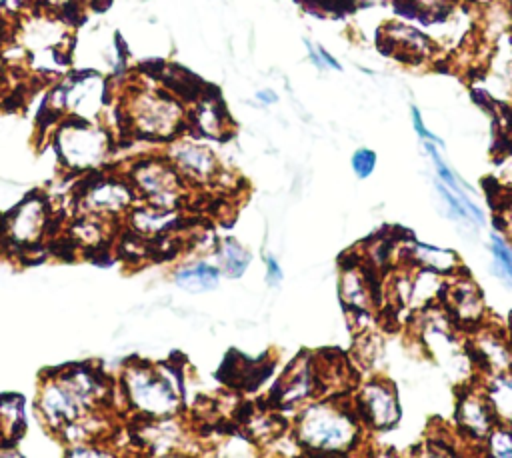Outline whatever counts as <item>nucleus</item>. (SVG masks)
Here are the masks:
<instances>
[{
    "mask_svg": "<svg viewBox=\"0 0 512 458\" xmlns=\"http://www.w3.org/2000/svg\"><path fill=\"white\" fill-rule=\"evenodd\" d=\"M112 388L106 374L94 364H70L52 370L38 386L36 410L44 426L56 436L70 424L94 414L104 412Z\"/></svg>",
    "mask_w": 512,
    "mask_h": 458,
    "instance_id": "1",
    "label": "nucleus"
},
{
    "mask_svg": "<svg viewBox=\"0 0 512 458\" xmlns=\"http://www.w3.org/2000/svg\"><path fill=\"white\" fill-rule=\"evenodd\" d=\"M352 396H324L296 410L292 436L308 454H350L362 438Z\"/></svg>",
    "mask_w": 512,
    "mask_h": 458,
    "instance_id": "2",
    "label": "nucleus"
},
{
    "mask_svg": "<svg viewBox=\"0 0 512 458\" xmlns=\"http://www.w3.org/2000/svg\"><path fill=\"white\" fill-rule=\"evenodd\" d=\"M122 130L144 142H170L188 132V104L168 88L132 84L118 104Z\"/></svg>",
    "mask_w": 512,
    "mask_h": 458,
    "instance_id": "3",
    "label": "nucleus"
},
{
    "mask_svg": "<svg viewBox=\"0 0 512 458\" xmlns=\"http://www.w3.org/2000/svg\"><path fill=\"white\" fill-rule=\"evenodd\" d=\"M180 368L170 362L130 360L118 380L120 396L136 418L178 416L184 406V382Z\"/></svg>",
    "mask_w": 512,
    "mask_h": 458,
    "instance_id": "4",
    "label": "nucleus"
},
{
    "mask_svg": "<svg viewBox=\"0 0 512 458\" xmlns=\"http://www.w3.org/2000/svg\"><path fill=\"white\" fill-rule=\"evenodd\" d=\"M16 44L36 74L60 76L70 68V20L48 12H24L16 30Z\"/></svg>",
    "mask_w": 512,
    "mask_h": 458,
    "instance_id": "5",
    "label": "nucleus"
},
{
    "mask_svg": "<svg viewBox=\"0 0 512 458\" xmlns=\"http://www.w3.org/2000/svg\"><path fill=\"white\" fill-rule=\"evenodd\" d=\"M52 146L64 170L88 174L110 160L114 136L100 120L64 116L52 128Z\"/></svg>",
    "mask_w": 512,
    "mask_h": 458,
    "instance_id": "6",
    "label": "nucleus"
},
{
    "mask_svg": "<svg viewBox=\"0 0 512 458\" xmlns=\"http://www.w3.org/2000/svg\"><path fill=\"white\" fill-rule=\"evenodd\" d=\"M108 104V82L98 72H74L62 76L48 96L40 116H48V124H54L64 116L100 120Z\"/></svg>",
    "mask_w": 512,
    "mask_h": 458,
    "instance_id": "7",
    "label": "nucleus"
},
{
    "mask_svg": "<svg viewBox=\"0 0 512 458\" xmlns=\"http://www.w3.org/2000/svg\"><path fill=\"white\" fill-rule=\"evenodd\" d=\"M126 178L134 186L140 202L162 208H180L186 202L190 184L164 156V152L136 158L128 166Z\"/></svg>",
    "mask_w": 512,
    "mask_h": 458,
    "instance_id": "8",
    "label": "nucleus"
},
{
    "mask_svg": "<svg viewBox=\"0 0 512 458\" xmlns=\"http://www.w3.org/2000/svg\"><path fill=\"white\" fill-rule=\"evenodd\" d=\"M76 208L80 214H96L102 218L126 216L128 210L138 202V194L130 180L112 172H88L74 194Z\"/></svg>",
    "mask_w": 512,
    "mask_h": 458,
    "instance_id": "9",
    "label": "nucleus"
},
{
    "mask_svg": "<svg viewBox=\"0 0 512 458\" xmlns=\"http://www.w3.org/2000/svg\"><path fill=\"white\" fill-rule=\"evenodd\" d=\"M52 226V206L42 192H30L14 208L2 214L0 240L14 252L38 248Z\"/></svg>",
    "mask_w": 512,
    "mask_h": 458,
    "instance_id": "10",
    "label": "nucleus"
},
{
    "mask_svg": "<svg viewBox=\"0 0 512 458\" xmlns=\"http://www.w3.org/2000/svg\"><path fill=\"white\" fill-rule=\"evenodd\" d=\"M164 156L190 186H208L222 174L216 152L196 136H178L166 142Z\"/></svg>",
    "mask_w": 512,
    "mask_h": 458,
    "instance_id": "11",
    "label": "nucleus"
},
{
    "mask_svg": "<svg viewBox=\"0 0 512 458\" xmlns=\"http://www.w3.org/2000/svg\"><path fill=\"white\" fill-rule=\"evenodd\" d=\"M354 410L364 428L392 430L400 422L396 386L388 378H370L352 396Z\"/></svg>",
    "mask_w": 512,
    "mask_h": 458,
    "instance_id": "12",
    "label": "nucleus"
},
{
    "mask_svg": "<svg viewBox=\"0 0 512 458\" xmlns=\"http://www.w3.org/2000/svg\"><path fill=\"white\" fill-rule=\"evenodd\" d=\"M316 398H320V392L314 372V356L302 352L286 366L270 390L268 402L274 410H300Z\"/></svg>",
    "mask_w": 512,
    "mask_h": 458,
    "instance_id": "13",
    "label": "nucleus"
},
{
    "mask_svg": "<svg viewBox=\"0 0 512 458\" xmlns=\"http://www.w3.org/2000/svg\"><path fill=\"white\" fill-rule=\"evenodd\" d=\"M378 48L406 64L430 62L438 52L436 42L424 30L400 20H390L378 30Z\"/></svg>",
    "mask_w": 512,
    "mask_h": 458,
    "instance_id": "14",
    "label": "nucleus"
},
{
    "mask_svg": "<svg viewBox=\"0 0 512 458\" xmlns=\"http://www.w3.org/2000/svg\"><path fill=\"white\" fill-rule=\"evenodd\" d=\"M234 130V122L222 102L218 90L206 88L188 104V132L204 140H226Z\"/></svg>",
    "mask_w": 512,
    "mask_h": 458,
    "instance_id": "15",
    "label": "nucleus"
},
{
    "mask_svg": "<svg viewBox=\"0 0 512 458\" xmlns=\"http://www.w3.org/2000/svg\"><path fill=\"white\" fill-rule=\"evenodd\" d=\"M442 296V306L450 320L462 326H480L484 318V298L480 288L468 278L466 270L448 276Z\"/></svg>",
    "mask_w": 512,
    "mask_h": 458,
    "instance_id": "16",
    "label": "nucleus"
},
{
    "mask_svg": "<svg viewBox=\"0 0 512 458\" xmlns=\"http://www.w3.org/2000/svg\"><path fill=\"white\" fill-rule=\"evenodd\" d=\"M456 422H458L460 432L468 440L484 444L490 430L498 424V418H496V412H494L482 386L480 388L468 386L458 396Z\"/></svg>",
    "mask_w": 512,
    "mask_h": 458,
    "instance_id": "17",
    "label": "nucleus"
},
{
    "mask_svg": "<svg viewBox=\"0 0 512 458\" xmlns=\"http://www.w3.org/2000/svg\"><path fill=\"white\" fill-rule=\"evenodd\" d=\"M180 222V208H162L140 200L126 214V224L130 232L140 238H162L170 230L180 226Z\"/></svg>",
    "mask_w": 512,
    "mask_h": 458,
    "instance_id": "18",
    "label": "nucleus"
},
{
    "mask_svg": "<svg viewBox=\"0 0 512 458\" xmlns=\"http://www.w3.org/2000/svg\"><path fill=\"white\" fill-rule=\"evenodd\" d=\"M140 418V416H138ZM138 440L140 446H148L154 454H176L186 446V430L178 422V416L168 418H140Z\"/></svg>",
    "mask_w": 512,
    "mask_h": 458,
    "instance_id": "19",
    "label": "nucleus"
},
{
    "mask_svg": "<svg viewBox=\"0 0 512 458\" xmlns=\"http://www.w3.org/2000/svg\"><path fill=\"white\" fill-rule=\"evenodd\" d=\"M242 362H224L218 376L224 378V382H228L230 386L238 388V390H246L252 392L256 390L274 370V360L268 358H258V360H248L244 356H240Z\"/></svg>",
    "mask_w": 512,
    "mask_h": 458,
    "instance_id": "20",
    "label": "nucleus"
},
{
    "mask_svg": "<svg viewBox=\"0 0 512 458\" xmlns=\"http://www.w3.org/2000/svg\"><path fill=\"white\" fill-rule=\"evenodd\" d=\"M222 270L218 268V264H210L206 260H196L190 264L180 266L174 272V282L192 294H200V292H208L214 290L218 286Z\"/></svg>",
    "mask_w": 512,
    "mask_h": 458,
    "instance_id": "21",
    "label": "nucleus"
},
{
    "mask_svg": "<svg viewBox=\"0 0 512 458\" xmlns=\"http://www.w3.org/2000/svg\"><path fill=\"white\" fill-rule=\"evenodd\" d=\"M26 430L24 400L20 394H0V444L10 446Z\"/></svg>",
    "mask_w": 512,
    "mask_h": 458,
    "instance_id": "22",
    "label": "nucleus"
},
{
    "mask_svg": "<svg viewBox=\"0 0 512 458\" xmlns=\"http://www.w3.org/2000/svg\"><path fill=\"white\" fill-rule=\"evenodd\" d=\"M498 422L512 424V370L496 372L490 380L482 384Z\"/></svg>",
    "mask_w": 512,
    "mask_h": 458,
    "instance_id": "23",
    "label": "nucleus"
},
{
    "mask_svg": "<svg viewBox=\"0 0 512 458\" xmlns=\"http://www.w3.org/2000/svg\"><path fill=\"white\" fill-rule=\"evenodd\" d=\"M250 260H252L250 250L244 248L232 236H226L220 242H216V262H218V268L228 278H240L246 272Z\"/></svg>",
    "mask_w": 512,
    "mask_h": 458,
    "instance_id": "24",
    "label": "nucleus"
},
{
    "mask_svg": "<svg viewBox=\"0 0 512 458\" xmlns=\"http://www.w3.org/2000/svg\"><path fill=\"white\" fill-rule=\"evenodd\" d=\"M486 454L498 458H512V424L498 422L484 440Z\"/></svg>",
    "mask_w": 512,
    "mask_h": 458,
    "instance_id": "25",
    "label": "nucleus"
},
{
    "mask_svg": "<svg viewBox=\"0 0 512 458\" xmlns=\"http://www.w3.org/2000/svg\"><path fill=\"white\" fill-rule=\"evenodd\" d=\"M490 250L494 256V270L500 278L510 282L512 286V248L500 234H492L490 238Z\"/></svg>",
    "mask_w": 512,
    "mask_h": 458,
    "instance_id": "26",
    "label": "nucleus"
},
{
    "mask_svg": "<svg viewBox=\"0 0 512 458\" xmlns=\"http://www.w3.org/2000/svg\"><path fill=\"white\" fill-rule=\"evenodd\" d=\"M304 46H306V52H308V58L310 62L318 68V70H342L340 62L320 44H314L310 42L308 38L304 40Z\"/></svg>",
    "mask_w": 512,
    "mask_h": 458,
    "instance_id": "27",
    "label": "nucleus"
},
{
    "mask_svg": "<svg viewBox=\"0 0 512 458\" xmlns=\"http://www.w3.org/2000/svg\"><path fill=\"white\" fill-rule=\"evenodd\" d=\"M350 164L358 178H368L376 168V152L372 148H358L352 154Z\"/></svg>",
    "mask_w": 512,
    "mask_h": 458,
    "instance_id": "28",
    "label": "nucleus"
},
{
    "mask_svg": "<svg viewBox=\"0 0 512 458\" xmlns=\"http://www.w3.org/2000/svg\"><path fill=\"white\" fill-rule=\"evenodd\" d=\"M40 2H42V10L54 12L66 20H70L84 4L82 0H40Z\"/></svg>",
    "mask_w": 512,
    "mask_h": 458,
    "instance_id": "29",
    "label": "nucleus"
},
{
    "mask_svg": "<svg viewBox=\"0 0 512 458\" xmlns=\"http://www.w3.org/2000/svg\"><path fill=\"white\" fill-rule=\"evenodd\" d=\"M410 116H412V126H414V130H416V134H418V138H420V140H432L434 144L444 146L442 138H440V136H436L432 130H428V128H426V124H424V120H422V114H420V110H418V106H416V104H412V106H410Z\"/></svg>",
    "mask_w": 512,
    "mask_h": 458,
    "instance_id": "30",
    "label": "nucleus"
},
{
    "mask_svg": "<svg viewBox=\"0 0 512 458\" xmlns=\"http://www.w3.org/2000/svg\"><path fill=\"white\" fill-rule=\"evenodd\" d=\"M436 186H438V194L444 198V202L448 204V208H450L458 218H464V220H466L470 214H468L466 206L462 204V200H460V198H458V196H456V194H454L446 184L438 182Z\"/></svg>",
    "mask_w": 512,
    "mask_h": 458,
    "instance_id": "31",
    "label": "nucleus"
},
{
    "mask_svg": "<svg viewBox=\"0 0 512 458\" xmlns=\"http://www.w3.org/2000/svg\"><path fill=\"white\" fill-rule=\"evenodd\" d=\"M96 442H80V444H70L66 454L68 456H114L112 450L106 448H96Z\"/></svg>",
    "mask_w": 512,
    "mask_h": 458,
    "instance_id": "32",
    "label": "nucleus"
},
{
    "mask_svg": "<svg viewBox=\"0 0 512 458\" xmlns=\"http://www.w3.org/2000/svg\"><path fill=\"white\" fill-rule=\"evenodd\" d=\"M32 0H0V16H22Z\"/></svg>",
    "mask_w": 512,
    "mask_h": 458,
    "instance_id": "33",
    "label": "nucleus"
},
{
    "mask_svg": "<svg viewBox=\"0 0 512 458\" xmlns=\"http://www.w3.org/2000/svg\"><path fill=\"white\" fill-rule=\"evenodd\" d=\"M266 280L270 286H276L278 282H282V270H280V264L268 256L266 258Z\"/></svg>",
    "mask_w": 512,
    "mask_h": 458,
    "instance_id": "34",
    "label": "nucleus"
},
{
    "mask_svg": "<svg viewBox=\"0 0 512 458\" xmlns=\"http://www.w3.org/2000/svg\"><path fill=\"white\" fill-rule=\"evenodd\" d=\"M256 100H258L260 104H264V106H270V104H276V102H278V94H276L274 90H270V88H264V90H258V92H256Z\"/></svg>",
    "mask_w": 512,
    "mask_h": 458,
    "instance_id": "35",
    "label": "nucleus"
},
{
    "mask_svg": "<svg viewBox=\"0 0 512 458\" xmlns=\"http://www.w3.org/2000/svg\"><path fill=\"white\" fill-rule=\"evenodd\" d=\"M460 2H464V4H466V6H470V8L480 10V8L488 6V4H490V2H494V0H460Z\"/></svg>",
    "mask_w": 512,
    "mask_h": 458,
    "instance_id": "36",
    "label": "nucleus"
},
{
    "mask_svg": "<svg viewBox=\"0 0 512 458\" xmlns=\"http://www.w3.org/2000/svg\"><path fill=\"white\" fill-rule=\"evenodd\" d=\"M354 6H380V4H386L388 0H352Z\"/></svg>",
    "mask_w": 512,
    "mask_h": 458,
    "instance_id": "37",
    "label": "nucleus"
},
{
    "mask_svg": "<svg viewBox=\"0 0 512 458\" xmlns=\"http://www.w3.org/2000/svg\"><path fill=\"white\" fill-rule=\"evenodd\" d=\"M4 76H6V60H4V54L0 52V82L4 80Z\"/></svg>",
    "mask_w": 512,
    "mask_h": 458,
    "instance_id": "38",
    "label": "nucleus"
},
{
    "mask_svg": "<svg viewBox=\"0 0 512 458\" xmlns=\"http://www.w3.org/2000/svg\"><path fill=\"white\" fill-rule=\"evenodd\" d=\"M508 340H510V348H512V312H510V336H508Z\"/></svg>",
    "mask_w": 512,
    "mask_h": 458,
    "instance_id": "39",
    "label": "nucleus"
},
{
    "mask_svg": "<svg viewBox=\"0 0 512 458\" xmlns=\"http://www.w3.org/2000/svg\"><path fill=\"white\" fill-rule=\"evenodd\" d=\"M506 6H508V12H510V18H512V0H504Z\"/></svg>",
    "mask_w": 512,
    "mask_h": 458,
    "instance_id": "40",
    "label": "nucleus"
},
{
    "mask_svg": "<svg viewBox=\"0 0 512 458\" xmlns=\"http://www.w3.org/2000/svg\"><path fill=\"white\" fill-rule=\"evenodd\" d=\"M84 4H96V2H104V0H82Z\"/></svg>",
    "mask_w": 512,
    "mask_h": 458,
    "instance_id": "41",
    "label": "nucleus"
}]
</instances>
